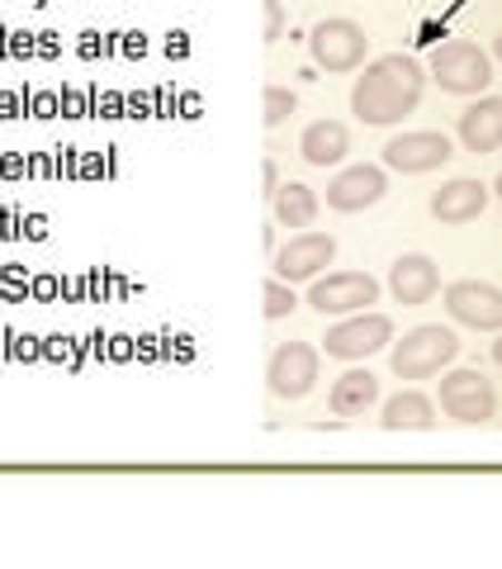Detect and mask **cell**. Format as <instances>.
I'll return each instance as SVG.
<instances>
[{
	"label": "cell",
	"mask_w": 502,
	"mask_h": 569,
	"mask_svg": "<svg viewBox=\"0 0 502 569\" xmlns=\"http://www.w3.org/2000/svg\"><path fill=\"white\" fill-rule=\"evenodd\" d=\"M380 299V280L365 276V271H337V276H318L309 284V305L322 318H347V313H361Z\"/></svg>",
	"instance_id": "obj_6"
},
{
	"label": "cell",
	"mask_w": 502,
	"mask_h": 569,
	"mask_svg": "<svg viewBox=\"0 0 502 569\" xmlns=\"http://www.w3.org/2000/svg\"><path fill=\"white\" fill-rule=\"evenodd\" d=\"M261 181H265V194H275V190H280V171H275L271 157H265V162H261Z\"/></svg>",
	"instance_id": "obj_23"
},
{
	"label": "cell",
	"mask_w": 502,
	"mask_h": 569,
	"mask_svg": "<svg viewBox=\"0 0 502 569\" xmlns=\"http://www.w3.org/2000/svg\"><path fill=\"white\" fill-rule=\"evenodd\" d=\"M493 361L502 366V337H498V342H493Z\"/></svg>",
	"instance_id": "obj_24"
},
{
	"label": "cell",
	"mask_w": 502,
	"mask_h": 569,
	"mask_svg": "<svg viewBox=\"0 0 502 569\" xmlns=\"http://www.w3.org/2000/svg\"><path fill=\"white\" fill-rule=\"evenodd\" d=\"M426 71L436 77L445 96H483L493 81V58L470 39H445L441 48H432Z\"/></svg>",
	"instance_id": "obj_2"
},
{
	"label": "cell",
	"mask_w": 502,
	"mask_h": 569,
	"mask_svg": "<svg viewBox=\"0 0 502 569\" xmlns=\"http://www.w3.org/2000/svg\"><path fill=\"white\" fill-rule=\"evenodd\" d=\"M393 342V318L389 313H347L342 323H332L328 337H322V347L337 361H361V356H374Z\"/></svg>",
	"instance_id": "obj_5"
},
{
	"label": "cell",
	"mask_w": 502,
	"mask_h": 569,
	"mask_svg": "<svg viewBox=\"0 0 502 569\" xmlns=\"http://www.w3.org/2000/svg\"><path fill=\"white\" fill-rule=\"evenodd\" d=\"M455 356H460V337L441 323H426V328H412L403 342L393 347L389 366L399 380H432L455 361Z\"/></svg>",
	"instance_id": "obj_3"
},
{
	"label": "cell",
	"mask_w": 502,
	"mask_h": 569,
	"mask_svg": "<svg viewBox=\"0 0 502 569\" xmlns=\"http://www.w3.org/2000/svg\"><path fill=\"white\" fill-rule=\"evenodd\" d=\"M422 91H426V67L418 58H403V52H384V58L365 62V71L355 77L351 114L361 123H374V129H389V123L418 110Z\"/></svg>",
	"instance_id": "obj_1"
},
{
	"label": "cell",
	"mask_w": 502,
	"mask_h": 569,
	"mask_svg": "<svg viewBox=\"0 0 502 569\" xmlns=\"http://www.w3.org/2000/svg\"><path fill=\"white\" fill-rule=\"evenodd\" d=\"M318 366H322V356L318 347L309 342H280L271 351V361H265V380H271V395L275 399H303L309 389L318 385Z\"/></svg>",
	"instance_id": "obj_8"
},
{
	"label": "cell",
	"mask_w": 502,
	"mask_h": 569,
	"mask_svg": "<svg viewBox=\"0 0 502 569\" xmlns=\"http://www.w3.org/2000/svg\"><path fill=\"white\" fill-rule=\"evenodd\" d=\"M389 290L403 309H418V305H432L436 290H441V271L432 257L422 252H403L399 261L389 266Z\"/></svg>",
	"instance_id": "obj_13"
},
{
	"label": "cell",
	"mask_w": 502,
	"mask_h": 569,
	"mask_svg": "<svg viewBox=\"0 0 502 569\" xmlns=\"http://www.w3.org/2000/svg\"><path fill=\"white\" fill-rule=\"evenodd\" d=\"M460 142L464 152L489 157L502 148V96H479L470 110L460 114Z\"/></svg>",
	"instance_id": "obj_14"
},
{
	"label": "cell",
	"mask_w": 502,
	"mask_h": 569,
	"mask_svg": "<svg viewBox=\"0 0 502 569\" xmlns=\"http://www.w3.org/2000/svg\"><path fill=\"white\" fill-rule=\"evenodd\" d=\"M445 313L474 332H502V290L489 280H455L445 284Z\"/></svg>",
	"instance_id": "obj_9"
},
{
	"label": "cell",
	"mask_w": 502,
	"mask_h": 569,
	"mask_svg": "<svg viewBox=\"0 0 502 569\" xmlns=\"http://www.w3.org/2000/svg\"><path fill=\"white\" fill-rule=\"evenodd\" d=\"M441 413L455 422H489L498 413V389L483 370H451L441 376Z\"/></svg>",
	"instance_id": "obj_7"
},
{
	"label": "cell",
	"mask_w": 502,
	"mask_h": 569,
	"mask_svg": "<svg viewBox=\"0 0 502 569\" xmlns=\"http://www.w3.org/2000/svg\"><path fill=\"white\" fill-rule=\"evenodd\" d=\"M489 209V186L483 181H470V176H460V181H445L436 194H432V219L436 223H474L479 213Z\"/></svg>",
	"instance_id": "obj_15"
},
{
	"label": "cell",
	"mask_w": 502,
	"mask_h": 569,
	"mask_svg": "<svg viewBox=\"0 0 502 569\" xmlns=\"http://www.w3.org/2000/svg\"><path fill=\"white\" fill-rule=\"evenodd\" d=\"M337 257V238L332 233H313V228H303L299 238H290L275 252V276L284 284H294V280H318L322 266H332Z\"/></svg>",
	"instance_id": "obj_12"
},
{
	"label": "cell",
	"mask_w": 502,
	"mask_h": 569,
	"mask_svg": "<svg viewBox=\"0 0 502 569\" xmlns=\"http://www.w3.org/2000/svg\"><path fill=\"white\" fill-rule=\"evenodd\" d=\"M389 194V171L384 167H347V171H337L332 181H328V209L337 213H361L370 204H380Z\"/></svg>",
	"instance_id": "obj_11"
},
{
	"label": "cell",
	"mask_w": 502,
	"mask_h": 569,
	"mask_svg": "<svg viewBox=\"0 0 502 569\" xmlns=\"http://www.w3.org/2000/svg\"><path fill=\"white\" fill-rule=\"evenodd\" d=\"M451 138L436 133V129H418V133H399L384 142V167L389 171H403V176H426L451 162Z\"/></svg>",
	"instance_id": "obj_10"
},
{
	"label": "cell",
	"mask_w": 502,
	"mask_h": 569,
	"mask_svg": "<svg viewBox=\"0 0 502 569\" xmlns=\"http://www.w3.org/2000/svg\"><path fill=\"white\" fill-rule=\"evenodd\" d=\"M389 432H403V427H412V432H426V427H436V403L422 395V389H403V395H393L384 403V418H380Z\"/></svg>",
	"instance_id": "obj_18"
},
{
	"label": "cell",
	"mask_w": 502,
	"mask_h": 569,
	"mask_svg": "<svg viewBox=\"0 0 502 569\" xmlns=\"http://www.w3.org/2000/svg\"><path fill=\"white\" fill-rule=\"evenodd\" d=\"M493 52H498V62H502V33H498V39H493Z\"/></svg>",
	"instance_id": "obj_25"
},
{
	"label": "cell",
	"mask_w": 502,
	"mask_h": 569,
	"mask_svg": "<svg viewBox=\"0 0 502 569\" xmlns=\"http://www.w3.org/2000/svg\"><path fill=\"white\" fill-rule=\"evenodd\" d=\"M374 399H380V380H374L370 370H347V376L332 385L328 408H332L337 418H361Z\"/></svg>",
	"instance_id": "obj_17"
},
{
	"label": "cell",
	"mask_w": 502,
	"mask_h": 569,
	"mask_svg": "<svg viewBox=\"0 0 502 569\" xmlns=\"http://www.w3.org/2000/svg\"><path fill=\"white\" fill-rule=\"evenodd\" d=\"M294 104H299L294 91H284V86H265V114H261L265 129H280V123L294 114Z\"/></svg>",
	"instance_id": "obj_21"
},
{
	"label": "cell",
	"mask_w": 502,
	"mask_h": 569,
	"mask_svg": "<svg viewBox=\"0 0 502 569\" xmlns=\"http://www.w3.org/2000/svg\"><path fill=\"white\" fill-rule=\"evenodd\" d=\"M493 190H498V200H502V176H498V181H493Z\"/></svg>",
	"instance_id": "obj_26"
},
{
	"label": "cell",
	"mask_w": 502,
	"mask_h": 569,
	"mask_svg": "<svg viewBox=\"0 0 502 569\" xmlns=\"http://www.w3.org/2000/svg\"><path fill=\"white\" fill-rule=\"evenodd\" d=\"M284 33V6L280 0H265V43H275Z\"/></svg>",
	"instance_id": "obj_22"
},
{
	"label": "cell",
	"mask_w": 502,
	"mask_h": 569,
	"mask_svg": "<svg viewBox=\"0 0 502 569\" xmlns=\"http://www.w3.org/2000/svg\"><path fill=\"white\" fill-rule=\"evenodd\" d=\"M299 152H303V162H309V167H337L351 152L347 123L342 119H318V123H309L303 138H299Z\"/></svg>",
	"instance_id": "obj_16"
},
{
	"label": "cell",
	"mask_w": 502,
	"mask_h": 569,
	"mask_svg": "<svg viewBox=\"0 0 502 569\" xmlns=\"http://www.w3.org/2000/svg\"><path fill=\"white\" fill-rule=\"evenodd\" d=\"M271 209H275V223L280 228H313L322 200L303 181H290V186H280L271 194Z\"/></svg>",
	"instance_id": "obj_19"
},
{
	"label": "cell",
	"mask_w": 502,
	"mask_h": 569,
	"mask_svg": "<svg viewBox=\"0 0 502 569\" xmlns=\"http://www.w3.org/2000/svg\"><path fill=\"white\" fill-rule=\"evenodd\" d=\"M261 299H265V318H271V323H280V318H284V313H290V309L299 305V299H294V290H290V284H284L280 276H271V280H265Z\"/></svg>",
	"instance_id": "obj_20"
},
{
	"label": "cell",
	"mask_w": 502,
	"mask_h": 569,
	"mask_svg": "<svg viewBox=\"0 0 502 569\" xmlns=\"http://www.w3.org/2000/svg\"><path fill=\"white\" fill-rule=\"evenodd\" d=\"M309 52L322 71H355L365 62L370 52V39L365 29L347 20V14H332V20H318L313 33H309Z\"/></svg>",
	"instance_id": "obj_4"
}]
</instances>
